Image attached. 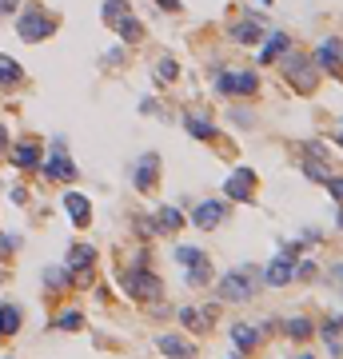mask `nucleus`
<instances>
[{
	"instance_id": "obj_1",
	"label": "nucleus",
	"mask_w": 343,
	"mask_h": 359,
	"mask_svg": "<svg viewBox=\"0 0 343 359\" xmlns=\"http://www.w3.org/2000/svg\"><path fill=\"white\" fill-rule=\"evenodd\" d=\"M260 268H236V272H228V276L220 279V299H231V304H244V299H252L256 295V288H260Z\"/></svg>"
},
{
	"instance_id": "obj_2",
	"label": "nucleus",
	"mask_w": 343,
	"mask_h": 359,
	"mask_svg": "<svg viewBox=\"0 0 343 359\" xmlns=\"http://www.w3.org/2000/svg\"><path fill=\"white\" fill-rule=\"evenodd\" d=\"M104 24H112L124 44H136V40L144 36V24L132 17L128 0H104Z\"/></svg>"
},
{
	"instance_id": "obj_3",
	"label": "nucleus",
	"mask_w": 343,
	"mask_h": 359,
	"mask_svg": "<svg viewBox=\"0 0 343 359\" xmlns=\"http://www.w3.org/2000/svg\"><path fill=\"white\" fill-rule=\"evenodd\" d=\"M279 64H283V76H288V80H292L295 88H299V92H311V88L319 84V68L311 64L308 56L292 52V44L283 49V60H279Z\"/></svg>"
},
{
	"instance_id": "obj_4",
	"label": "nucleus",
	"mask_w": 343,
	"mask_h": 359,
	"mask_svg": "<svg viewBox=\"0 0 343 359\" xmlns=\"http://www.w3.org/2000/svg\"><path fill=\"white\" fill-rule=\"evenodd\" d=\"M295 260H299V244H283L276 260L260 268V279L263 283H272V288H283V283H292L295 279Z\"/></svg>"
},
{
	"instance_id": "obj_5",
	"label": "nucleus",
	"mask_w": 343,
	"mask_h": 359,
	"mask_svg": "<svg viewBox=\"0 0 343 359\" xmlns=\"http://www.w3.org/2000/svg\"><path fill=\"white\" fill-rule=\"evenodd\" d=\"M216 88H220L224 96H252V92L260 88V76L231 68V72H220V76H216Z\"/></svg>"
},
{
	"instance_id": "obj_6",
	"label": "nucleus",
	"mask_w": 343,
	"mask_h": 359,
	"mask_svg": "<svg viewBox=\"0 0 343 359\" xmlns=\"http://www.w3.org/2000/svg\"><path fill=\"white\" fill-rule=\"evenodd\" d=\"M20 40H44V36L56 33V17H49V12H40V8H33V12H24L20 17Z\"/></svg>"
},
{
	"instance_id": "obj_7",
	"label": "nucleus",
	"mask_w": 343,
	"mask_h": 359,
	"mask_svg": "<svg viewBox=\"0 0 343 359\" xmlns=\"http://www.w3.org/2000/svg\"><path fill=\"white\" fill-rule=\"evenodd\" d=\"M124 283H128V292L140 295V299H156V295H160V279H156L144 268V256H140V263L128 272V279H124Z\"/></svg>"
},
{
	"instance_id": "obj_8",
	"label": "nucleus",
	"mask_w": 343,
	"mask_h": 359,
	"mask_svg": "<svg viewBox=\"0 0 343 359\" xmlns=\"http://www.w3.org/2000/svg\"><path fill=\"white\" fill-rule=\"evenodd\" d=\"M224 192L231 200H256V172L252 168H236L228 180H224Z\"/></svg>"
},
{
	"instance_id": "obj_9",
	"label": "nucleus",
	"mask_w": 343,
	"mask_h": 359,
	"mask_svg": "<svg viewBox=\"0 0 343 359\" xmlns=\"http://www.w3.org/2000/svg\"><path fill=\"white\" fill-rule=\"evenodd\" d=\"M224 220H228V204H220V200H204V204H196V212H192L196 228H220Z\"/></svg>"
},
{
	"instance_id": "obj_10",
	"label": "nucleus",
	"mask_w": 343,
	"mask_h": 359,
	"mask_svg": "<svg viewBox=\"0 0 343 359\" xmlns=\"http://www.w3.org/2000/svg\"><path fill=\"white\" fill-rule=\"evenodd\" d=\"M40 168H44V176H49V180H72V176H76V164L64 156V140H56V144H52V160L40 164Z\"/></svg>"
},
{
	"instance_id": "obj_11",
	"label": "nucleus",
	"mask_w": 343,
	"mask_h": 359,
	"mask_svg": "<svg viewBox=\"0 0 343 359\" xmlns=\"http://www.w3.org/2000/svg\"><path fill=\"white\" fill-rule=\"evenodd\" d=\"M156 176H160V156H140V164H136V172H132V180H136V188L140 192H152V184H156Z\"/></svg>"
},
{
	"instance_id": "obj_12",
	"label": "nucleus",
	"mask_w": 343,
	"mask_h": 359,
	"mask_svg": "<svg viewBox=\"0 0 343 359\" xmlns=\"http://www.w3.org/2000/svg\"><path fill=\"white\" fill-rule=\"evenodd\" d=\"M263 331H267L263 324H231V343H236V347L247 356V351L263 340Z\"/></svg>"
},
{
	"instance_id": "obj_13",
	"label": "nucleus",
	"mask_w": 343,
	"mask_h": 359,
	"mask_svg": "<svg viewBox=\"0 0 343 359\" xmlns=\"http://www.w3.org/2000/svg\"><path fill=\"white\" fill-rule=\"evenodd\" d=\"M64 212L76 220V228H88V224H92V204H88V196H80V192H68L64 196Z\"/></svg>"
},
{
	"instance_id": "obj_14",
	"label": "nucleus",
	"mask_w": 343,
	"mask_h": 359,
	"mask_svg": "<svg viewBox=\"0 0 343 359\" xmlns=\"http://www.w3.org/2000/svg\"><path fill=\"white\" fill-rule=\"evenodd\" d=\"M148 228L160 231V236H172V231H180V228H184V216L176 212V208H160V212L148 220Z\"/></svg>"
},
{
	"instance_id": "obj_15",
	"label": "nucleus",
	"mask_w": 343,
	"mask_h": 359,
	"mask_svg": "<svg viewBox=\"0 0 343 359\" xmlns=\"http://www.w3.org/2000/svg\"><path fill=\"white\" fill-rule=\"evenodd\" d=\"M231 36H236V44H256L263 36V20L260 17H244L240 24H231Z\"/></svg>"
},
{
	"instance_id": "obj_16",
	"label": "nucleus",
	"mask_w": 343,
	"mask_h": 359,
	"mask_svg": "<svg viewBox=\"0 0 343 359\" xmlns=\"http://www.w3.org/2000/svg\"><path fill=\"white\" fill-rule=\"evenodd\" d=\"M315 68H327V72H335L340 68V36H327L319 52H315Z\"/></svg>"
},
{
	"instance_id": "obj_17",
	"label": "nucleus",
	"mask_w": 343,
	"mask_h": 359,
	"mask_svg": "<svg viewBox=\"0 0 343 359\" xmlns=\"http://www.w3.org/2000/svg\"><path fill=\"white\" fill-rule=\"evenodd\" d=\"M92 260H96V247H88V244H76V247H68V272H88L92 268Z\"/></svg>"
},
{
	"instance_id": "obj_18",
	"label": "nucleus",
	"mask_w": 343,
	"mask_h": 359,
	"mask_svg": "<svg viewBox=\"0 0 343 359\" xmlns=\"http://www.w3.org/2000/svg\"><path fill=\"white\" fill-rule=\"evenodd\" d=\"M12 164H17V168H40V148H36L33 140L17 144L12 148Z\"/></svg>"
},
{
	"instance_id": "obj_19",
	"label": "nucleus",
	"mask_w": 343,
	"mask_h": 359,
	"mask_svg": "<svg viewBox=\"0 0 343 359\" xmlns=\"http://www.w3.org/2000/svg\"><path fill=\"white\" fill-rule=\"evenodd\" d=\"M160 351L164 356H196V347L180 335H160Z\"/></svg>"
},
{
	"instance_id": "obj_20",
	"label": "nucleus",
	"mask_w": 343,
	"mask_h": 359,
	"mask_svg": "<svg viewBox=\"0 0 343 359\" xmlns=\"http://www.w3.org/2000/svg\"><path fill=\"white\" fill-rule=\"evenodd\" d=\"M283 49H288V36H283V33H272V40L260 49V64H272V60H276Z\"/></svg>"
},
{
	"instance_id": "obj_21",
	"label": "nucleus",
	"mask_w": 343,
	"mask_h": 359,
	"mask_svg": "<svg viewBox=\"0 0 343 359\" xmlns=\"http://www.w3.org/2000/svg\"><path fill=\"white\" fill-rule=\"evenodd\" d=\"M184 268H188V283H192V288H200V283H208V279H212L208 256H204V260H196V263H184Z\"/></svg>"
},
{
	"instance_id": "obj_22",
	"label": "nucleus",
	"mask_w": 343,
	"mask_h": 359,
	"mask_svg": "<svg viewBox=\"0 0 343 359\" xmlns=\"http://www.w3.org/2000/svg\"><path fill=\"white\" fill-rule=\"evenodd\" d=\"M184 128L192 132L196 140H212V136H216V128L208 124V120H200V116H184Z\"/></svg>"
},
{
	"instance_id": "obj_23",
	"label": "nucleus",
	"mask_w": 343,
	"mask_h": 359,
	"mask_svg": "<svg viewBox=\"0 0 343 359\" xmlns=\"http://www.w3.org/2000/svg\"><path fill=\"white\" fill-rule=\"evenodd\" d=\"M17 327H20V311L12 308V304H4V308H0V335H12Z\"/></svg>"
},
{
	"instance_id": "obj_24",
	"label": "nucleus",
	"mask_w": 343,
	"mask_h": 359,
	"mask_svg": "<svg viewBox=\"0 0 343 359\" xmlns=\"http://www.w3.org/2000/svg\"><path fill=\"white\" fill-rule=\"evenodd\" d=\"M208 315H212V311H196V308H184L180 311L184 327H192V331H204V327H208Z\"/></svg>"
},
{
	"instance_id": "obj_25",
	"label": "nucleus",
	"mask_w": 343,
	"mask_h": 359,
	"mask_svg": "<svg viewBox=\"0 0 343 359\" xmlns=\"http://www.w3.org/2000/svg\"><path fill=\"white\" fill-rule=\"evenodd\" d=\"M0 84H20V64L12 56H0Z\"/></svg>"
},
{
	"instance_id": "obj_26",
	"label": "nucleus",
	"mask_w": 343,
	"mask_h": 359,
	"mask_svg": "<svg viewBox=\"0 0 343 359\" xmlns=\"http://www.w3.org/2000/svg\"><path fill=\"white\" fill-rule=\"evenodd\" d=\"M283 331H288L292 340H308V335H311L308 319H299V315H295V319H288V327H283Z\"/></svg>"
},
{
	"instance_id": "obj_27",
	"label": "nucleus",
	"mask_w": 343,
	"mask_h": 359,
	"mask_svg": "<svg viewBox=\"0 0 343 359\" xmlns=\"http://www.w3.org/2000/svg\"><path fill=\"white\" fill-rule=\"evenodd\" d=\"M319 331H324V340H331V351L340 356V324H335V319H327V324L319 327Z\"/></svg>"
},
{
	"instance_id": "obj_28",
	"label": "nucleus",
	"mask_w": 343,
	"mask_h": 359,
	"mask_svg": "<svg viewBox=\"0 0 343 359\" xmlns=\"http://www.w3.org/2000/svg\"><path fill=\"white\" fill-rule=\"evenodd\" d=\"M56 324L64 327V331H76V327L84 324V315H80V311H60V319H56Z\"/></svg>"
},
{
	"instance_id": "obj_29",
	"label": "nucleus",
	"mask_w": 343,
	"mask_h": 359,
	"mask_svg": "<svg viewBox=\"0 0 343 359\" xmlns=\"http://www.w3.org/2000/svg\"><path fill=\"white\" fill-rule=\"evenodd\" d=\"M176 72H180V68H176V60H168V56L156 64V76H160V80H176Z\"/></svg>"
},
{
	"instance_id": "obj_30",
	"label": "nucleus",
	"mask_w": 343,
	"mask_h": 359,
	"mask_svg": "<svg viewBox=\"0 0 343 359\" xmlns=\"http://www.w3.org/2000/svg\"><path fill=\"white\" fill-rule=\"evenodd\" d=\"M176 260H180V263H196V260H204V252H200V247H180V252H176Z\"/></svg>"
},
{
	"instance_id": "obj_31",
	"label": "nucleus",
	"mask_w": 343,
	"mask_h": 359,
	"mask_svg": "<svg viewBox=\"0 0 343 359\" xmlns=\"http://www.w3.org/2000/svg\"><path fill=\"white\" fill-rule=\"evenodd\" d=\"M49 283H52V288H64L68 276H64V272H49Z\"/></svg>"
},
{
	"instance_id": "obj_32",
	"label": "nucleus",
	"mask_w": 343,
	"mask_h": 359,
	"mask_svg": "<svg viewBox=\"0 0 343 359\" xmlns=\"http://www.w3.org/2000/svg\"><path fill=\"white\" fill-rule=\"evenodd\" d=\"M4 144H8V128H0V152H4Z\"/></svg>"
},
{
	"instance_id": "obj_33",
	"label": "nucleus",
	"mask_w": 343,
	"mask_h": 359,
	"mask_svg": "<svg viewBox=\"0 0 343 359\" xmlns=\"http://www.w3.org/2000/svg\"><path fill=\"white\" fill-rule=\"evenodd\" d=\"M160 8H180V4L176 0H160Z\"/></svg>"
},
{
	"instance_id": "obj_34",
	"label": "nucleus",
	"mask_w": 343,
	"mask_h": 359,
	"mask_svg": "<svg viewBox=\"0 0 343 359\" xmlns=\"http://www.w3.org/2000/svg\"><path fill=\"white\" fill-rule=\"evenodd\" d=\"M263 4H272V0H263Z\"/></svg>"
}]
</instances>
